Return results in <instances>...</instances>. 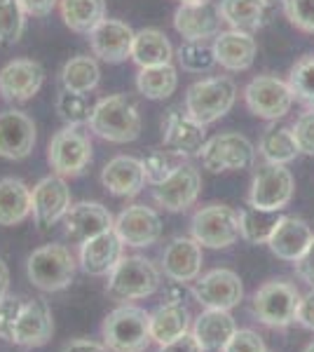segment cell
I'll use <instances>...</instances> for the list:
<instances>
[{"label":"cell","instance_id":"cell-1","mask_svg":"<svg viewBox=\"0 0 314 352\" xmlns=\"http://www.w3.org/2000/svg\"><path fill=\"white\" fill-rule=\"evenodd\" d=\"M89 129L111 144H129L141 134V113L122 94H113L92 106Z\"/></svg>","mask_w":314,"mask_h":352},{"label":"cell","instance_id":"cell-2","mask_svg":"<svg viewBox=\"0 0 314 352\" xmlns=\"http://www.w3.org/2000/svg\"><path fill=\"white\" fill-rule=\"evenodd\" d=\"M148 315L139 305L124 303L111 310L101 324V336L111 352H146L150 340Z\"/></svg>","mask_w":314,"mask_h":352},{"label":"cell","instance_id":"cell-3","mask_svg":"<svg viewBox=\"0 0 314 352\" xmlns=\"http://www.w3.org/2000/svg\"><path fill=\"white\" fill-rule=\"evenodd\" d=\"M237 101V85L227 76H214L197 80L186 92V113L192 120L207 124L218 122L232 111Z\"/></svg>","mask_w":314,"mask_h":352},{"label":"cell","instance_id":"cell-4","mask_svg":"<svg viewBox=\"0 0 314 352\" xmlns=\"http://www.w3.org/2000/svg\"><path fill=\"white\" fill-rule=\"evenodd\" d=\"M162 285L159 268L146 256H122L108 275L106 292L115 300H141L157 292Z\"/></svg>","mask_w":314,"mask_h":352},{"label":"cell","instance_id":"cell-5","mask_svg":"<svg viewBox=\"0 0 314 352\" xmlns=\"http://www.w3.org/2000/svg\"><path fill=\"white\" fill-rule=\"evenodd\" d=\"M76 256L64 244H43L26 261V275L40 292H61L76 280Z\"/></svg>","mask_w":314,"mask_h":352},{"label":"cell","instance_id":"cell-6","mask_svg":"<svg viewBox=\"0 0 314 352\" xmlns=\"http://www.w3.org/2000/svg\"><path fill=\"white\" fill-rule=\"evenodd\" d=\"M300 303V292L295 285L284 280L265 282L251 298V310L260 324L270 329H287L295 322V310Z\"/></svg>","mask_w":314,"mask_h":352},{"label":"cell","instance_id":"cell-7","mask_svg":"<svg viewBox=\"0 0 314 352\" xmlns=\"http://www.w3.org/2000/svg\"><path fill=\"white\" fill-rule=\"evenodd\" d=\"M47 162L56 176H80L92 162V141L76 124H66L49 141Z\"/></svg>","mask_w":314,"mask_h":352},{"label":"cell","instance_id":"cell-8","mask_svg":"<svg viewBox=\"0 0 314 352\" xmlns=\"http://www.w3.org/2000/svg\"><path fill=\"white\" fill-rule=\"evenodd\" d=\"M202 167L209 172H244L251 169L256 162L254 144L239 132L216 134L214 139H207L202 153H199Z\"/></svg>","mask_w":314,"mask_h":352},{"label":"cell","instance_id":"cell-9","mask_svg":"<svg viewBox=\"0 0 314 352\" xmlns=\"http://www.w3.org/2000/svg\"><path fill=\"white\" fill-rule=\"evenodd\" d=\"M192 237L207 249H227L239 240V214L227 204H207L190 221Z\"/></svg>","mask_w":314,"mask_h":352},{"label":"cell","instance_id":"cell-10","mask_svg":"<svg viewBox=\"0 0 314 352\" xmlns=\"http://www.w3.org/2000/svg\"><path fill=\"white\" fill-rule=\"evenodd\" d=\"M295 192V179L287 164H262L251 181L249 204L265 212H282Z\"/></svg>","mask_w":314,"mask_h":352},{"label":"cell","instance_id":"cell-11","mask_svg":"<svg viewBox=\"0 0 314 352\" xmlns=\"http://www.w3.org/2000/svg\"><path fill=\"white\" fill-rule=\"evenodd\" d=\"M247 109L260 120L275 122L284 118L293 106V92L289 82L277 76H258L244 87Z\"/></svg>","mask_w":314,"mask_h":352},{"label":"cell","instance_id":"cell-12","mask_svg":"<svg viewBox=\"0 0 314 352\" xmlns=\"http://www.w3.org/2000/svg\"><path fill=\"white\" fill-rule=\"evenodd\" d=\"M190 294L202 308L232 310L244 300V285L235 270L216 268L207 275L197 277Z\"/></svg>","mask_w":314,"mask_h":352},{"label":"cell","instance_id":"cell-13","mask_svg":"<svg viewBox=\"0 0 314 352\" xmlns=\"http://www.w3.org/2000/svg\"><path fill=\"white\" fill-rule=\"evenodd\" d=\"M202 192V174L192 164H176L162 184L153 186V200L167 212H186Z\"/></svg>","mask_w":314,"mask_h":352},{"label":"cell","instance_id":"cell-14","mask_svg":"<svg viewBox=\"0 0 314 352\" xmlns=\"http://www.w3.org/2000/svg\"><path fill=\"white\" fill-rule=\"evenodd\" d=\"M71 207V188L64 176H45L31 190V214L40 230H49L66 217Z\"/></svg>","mask_w":314,"mask_h":352},{"label":"cell","instance_id":"cell-15","mask_svg":"<svg viewBox=\"0 0 314 352\" xmlns=\"http://www.w3.org/2000/svg\"><path fill=\"white\" fill-rule=\"evenodd\" d=\"M54 333V317L52 308L43 298H24L21 312L16 317L12 343L21 350L43 348L49 343Z\"/></svg>","mask_w":314,"mask_h":352},{"label":"cell","instance_id":"cell-16","mask_svg":"<svg viewBox=\"0 0 314 352\" xmlns=\"http://www.w3.org/2000/svg\"><path fill=\"white\" fill-rule=\"evenodd\" d=\"M164 129V151L179 157H199L204 144H207V127L192 120L188 113L171 109L162 122Z\"/></svg>","mask_w":314,"mask_h":352},{"label":"cell","instance_id":"cell-17","mask_svg":"<svg viewBox=\"0 0 314 352\" xmlns=\"http://www.w3.org/2000/svg\"><path fill=\"white\" fill-rule=\"evenodd\" d=\"M113 230L124 247L141 249L150 247L162 237V221H159L155 209L146 207V204H131L117 214Z\"/></svg>","mask_w":314,"mask_h":352},{"label":"cell","instance_id":"cell-18","mask_svg":"<svg viewBox=\"0 0 314 352\" xmlns=\"http://www.w3.org/2000/svg\"><path fill=\"white\" fill-rule=\"evenodd\" d=\"M45 82V68L33 59H14L0 68V96L12 104L33 99Z\"/></svg>","mask_w":314,"mask_h":352},{"label":"cell","instance_id":"cell-19","mask_svg":"<svg viewBox=\"0 0 314 352\" xmlns=\"http://www.w3.org/2000/svg\"><path fill=\"white\" fill-rule=\"evenodd\" d=\"M61 223H64V232L68 240L82 244L96 235H101V232L113 230L115 219H113V214L101 202H78L68 207Z\"/></svg>","mask_w":314,"mask_h":352},{"label":"cell","instance_id":"cell-20","mask_svg":"<svg viewBox=\"0 0 314 352\" xmlns=\"http://www.w3.org/2000/svg\"><path fill=\"white\" fill-rule=\"evenodd\" d=\"M204 254L195 237H174L162 254V270L176 285L195 282L202 272Z\"/></svg>","mask_w":314,"mask_h":352},{"label":"cell","instance_id":"cell-21","mask_svg":"<svg viewBox=\"0 0 314 352\" xmlns=\"http://www.w3.org/2000/svg\"><path fill=\"white\" fill-rule=\"evenodd\" d=\"M36 148V122L24 111L0 113V157L24 160Z\"/></svg>","mask_w":314,"mask_h":352},{"label":"cell","instance_id":"cell-22","mask_svg":"<svg viewBox=\"0 0 314 352\" xmlns=\"http://www.w3.org/2000/svg\"><path fill=\"white\" fill-rule=\"evenodd\" d=\"M136 31L120 19H104L89 33V47L106 64H122L131 56Z\"/></svg>","mask_w":314,"mask_h":352},{"label":"cell","instance_id":"cell-23","mask_svg":"<svg viewBox=\"0 0 314 352\" xmlns=\"http://www.w3.org/2000/svg\"><path fill=\"white\" fill-rule=\"evenodd\" d=\"M124 256V244L115 230H106L80 244V268L92 277H108Z\"/></svg>","mask_w":314,"mask_h":352},{"label":"cell","instance_id":"cell-24","mask_svg":"<svg viewBox=\"0 0 314 352\" xmlns=\"http://www.w3.org/2000/svg\"><path fill=\"white\" fill-rule=\"evenodd\" d=\"M221 12L214 3L181 5L174 12V28L183 41H209L221 33Z\"/></svg>","mask_w":314,"mask_h":352},{"label":"cell","instance_id":"cell-25","mask_svg":"<svg viewBox=\"0 0 314 352\" xmlns=\"http://www.w3.org/2000/svg\"><path fill=\"white\" fill-rule=\"evenodd\" d=\"M312 240H314V230L310 228L307 221H302L298 217H282L279 223L275 226V230H272L270 240H267V247H270V252L277 258L295 263L307 252Z\"/></svg>","mask_w":314,"mask_h":352},{"label":"cell","instance_id":"cell-26","mask_svg":"<svg viewBox=\"0 0 314 352\" xmlns=\"http://www.w3.org/2000/svg\"><path fill=\"white\" fill-rule=\"evenodd\" d=\"M256 52H258V43L247 31L230 28V31H221L214 38L216 64H221L225 71H249L256 61Z\"/></svg>","mask_w":314,"mask_h":352},{"label":"cell","instance_id":"cell-27","mask_svg":"<svg viewBox=\"0 0 314 352\" xmlns=\"http://www.w3.org/2000/svg\"><path fill=\"white\" fill-rule=\"evenodd\" d=\"M101 184L104 188L115 197H136L146 186L144 164L139 157L117 155L106 162L101 172Z\"/></svg>","mask_w":314,"mask_h":352},{"label":"cell","instance_id":"cell-28","mask_svg":"<svg viewBox=\"0 0 314 352\" xmlns=\"http://www.w3.org/2000/svg\"><path fill=\"white\" fill-rule=\"evenodd\" d=\"M190 310L179 300H169V303L159 305L148 315V327H150V340L157 345L171 343L179 336L190 331L192 324Z\"/></svg>","mask_w":314,"mask_h":352},{"label":"cell","instance_id":"cell-29","mask_svg":"<svg viewBox=\"0 0 314 352\" xmlns=\"http://www.w3.org/2000/svg\"><path fill=\"white\" fill-rule=\"evenodd\" d=\"M199 340V345L207 350H223V345L230 340L232 333L237 331V322L230 315V310H211L204 308L202 315L195 320V324L190 329Z\"/></svg>","mask_w":314,"mask_h":352},{"label":"cell","instance_id":"cell-30","mask_svg":"<svg viewBox=\"0 0 314 352\" xmlns=\"http://www.w3.org/2000/svg\"><path fill=\"white\" fill-rule=\"evenodd\" d=\"M31 217V188L21 179H0V226H19Z\"/></svg>","mask_w":314,"mask_h":352},{"label":"cell","instance_id":"cell-31","mask_svg":"<svg viewBox=\"0 0 314 352\" xmlns=\"http://www.w3.org/2000/svg\"><path fill=\"white\" fill-rule=\"evenodd\" d=\"M129 59L139 68L171 64V59H174V47H171L169 38L164 36L162 31H157V28H141L134 36Z\"/></svg>","mask_w":314,"mask_h":352},{"label":"cell","instance_id":"cell-32","mask_svg":"<svg viewBox=\"0 0 314 352\" xmlns=\"http://www.w3.org/2000/svg\"><path fill=\"white\" fill-rule=\"evenodd\" d=\"M218 12L230 28L254 33L265 24L267 0H221Z\"/></svg>","mask_w":314,"mask_h":352},{"label":"cell","instance_id":"cell-33","mask_svg":"<svg viewBox=\"0 0 314 352\" xmlns=\"http://www.w3.org/2000/svg\"><path fill=\"white\" fill-rule=\"evenodd\" d=\"M59 12L71 31L89 36L106 19V0H59Z\"/></svg>","mask_w":314,"mask_h":352},{"label":"cell","instance_id":"cell-34","mask_svg":"<svg viewBox=\"0 0 314 352\" xmlns=\"http://www.w3.org/2000/svg\"><path fill=\"white\" fill-rule=\"evenodd\" d=\"M258 151H260V157L267 164H289L300 155L293 129L284 127V124H270V127L262 132Z\"/></svg>","mask_w":314,"mask_h":352},{"label":"cell","instance_id":"cell-35","mask_svg":"<svg viewBox=\"0 0 314 352\" xmlns=\"http://www.w3.org/2000/svg\"><path fill=\"white\" fill-rule=\"evenodd\" d=\"M179 87V73L171 64L162 66H148L141 68L139 76H136V89L139 94H144L146 99L153 101H164Z\"/></svg>","mask_w":314,"mask_h":352},{"label":"cell","instance_id":"cell-36","mask_svg":"<svg viewBox=\"0 0 314 352\" xmlns=\"http://www.w3.org/2000/svg\"><path fill=\"white\" fill-rule=\"evenodd\" d=\"M101 78V68L96 64L94 56L80 54L68 59L64 68H61V85L68 92H78V94H87L99 85Z\"/></svg>","mask_w":314,"mask_h":352},{"label":"cell","instance_id":"cell-37","mask_svg":"<svg viewBox=\"0 0 314 352\" xmlns=\"http://www.w3.org/2000/svg\"><path fill=\"white\" fill-rule=\"evenodd\" d=\"M239 237H244L251 244H267L272 230L279 223V212H265V209H256L247 204L239 209Z\"/></svg>","mask_w":314,"mask_h":352},{"label":"cell","instance_id":"cell-38","mask_svg":"<svg viewBox=\"0 0 314 352\" xmlns=\"http://www.w3.org/2000/svg\"><path fill=\"white\" fill-rule=\"evenodd\" d=\"M176 59L188 73H209L216 66L214 45L207 41H186L176 50Z\"/></svg>","mask_w":314,"mask_h":352},{"label":"cell","instance_id":"cell-39","mask_svg":"<svg viewBox=\"0 0 314 352\" xmlns=\"http://www.w3.org/2000/svg\"><path fill=\"white\" fill-rule=\"evenodd\" d=\"M26 28V12L19 0H0V45L21 41Z\"/></svg>","mask_w":314,"mask_h":352},{"label":"cell","instance_id":"cell-40","mask_svg":"<svg viewBox=\"0 0 314 352\" xmlns=\"http://www.w3.org/2000/svg\"><path fill=\"white\" fill-rule=\"evenodd\" d=\"M289 87L293 92V99L314 106V54L295 61L289 73Z\"/></svg>","mask_w":314,"mask_h":352},{"label":"cell","instance_id":"cell-41","mask_svg":"<svg viewBox=\"0 0 314 352\" xmlns=\"http://www.w3.org/2000/svg\"><path fill=\"white\" fill-rule=\"evenodd\" d=\"M56 113L61 116V120L66 124H80L89 122V116H92V106H89L87 96L85 94H78V92H64L59 94V99H56Z\"/></svg>","mask_w":314,"mask_h":352},{"label":"cell","instance_id":"cell-42","mask_svg":"<svg viewBox=\"0 0 314 352\" xmlns=\"http://www.w3.org/2000/svg\"><path fill=\"white\" fill-rule=\"evenodd\" d=\"M141 164H144L146 184H150V186L162 184L176 167V164L171 162V155L167 151H148L146 155L141 157Z\"/></svg>","mask_w":314,"mask_h":352},{"label":"cell","instance_id":"cell-43","mask_svg":"<svg viewBox=\"0 0 314 352\" xmlns=\"http://www.w3.org/2000/svg\"><path fill=\"white\" fill-rule=\"evenodd\" d=\"M284 14L295 28L314 33V0H282Z\"/></svg>","mask_w":314,"mask_h":352},{"label":"cell","instance_id":"cell-44","mask_svg":"<svg viewBox=\"0 0 314 352\" xmlns=\"http://www.w3.org/2000/svg\"><path fill=\"white\" fill-rule=\"evenodd\" d=\"M21 305H24V298L19 296H5L0 300V338L12 343V333H14V324L16 317L21 312Z\"/></svg>","mask_w":314,"mask_h":352},{"label":"cell","instance_id":"cell-45","mask_svg":"<svg viewBox=\"0 0 314 352\" xmlns=\"http://www.w3.org/2000/svg\"><path fill=\"white\" fill-rule=\"evenodd\" d=\"M221 352H267V348L256 331H251V329H237L230 336V340L223 345Z\"/></svg>","mask_w":314,"mask_h":352},{"label":"cell","instance_id":"cell-46","mask_svg":"<svg viewBox=\"0 0 314 352\" xmlns=\"http://www.w3.org/2000/svg\"><path fill=\"white\" fill-rule=\"evenodd\" d=\"M291 129H293L295 144H298L300 153L314 155V109L302 113Z\"/></svg>","mask_w":314,"mask_h":352},{"label":"cell","instance_id":"cell-47","mask_svg":"<svg viewBox=\"0 0 314 352\" xmlns=\"http://www.w3.org/2000/svg\"><path fill=\"white\" fill-rule=\"evenodd\" d=\"M159 352H204V348L199 345V340L195 338V333L188 331L183 336H179L171 343L159 345Z\"/></svg>","mask_w":314,"mask_h":352},{"label":"cell","instance_id":"cell-48","mask_svg":"<svg viewBox=\"0 0 314 352\" xmlns=\"http://www.w3.org/2000/svg\"><path fill=\"white\" fill-rule=\"evenodd\" d=\"M295 322H298L300 327L314 331V287H312V292L300 296L298 310H295Z\"/></svg>","mask_w":314,"mask_h":352},{"label":"cell","instance_id":"cell-49","mask_svg":"<svg viewBox=\"0 0 314 352\" xmlns=\"http://www.w3.org/2000/svg\"><path fill=\"white\" fill-rule=\"evenodd\" d=\"M293 265H295V275H298L305 285L314 287V240L310 247H307V252L302 254Z\"/></svg>","mask_w":314,"mask_h":352},{"label":"cell","instance_id":"cell-50","mask_svg":"<svg viewBox=\"0 0 314 352\" xmlns=\"http://www.w3.org/2000/svg\"><path fill=\"white\" fill-rule=\"evenodd\" d=\"M28 16H47L59 5V0H19Z\"/></svg>","mask_w":314,"mask_h":352},{"label":"cell","instance_id":"cell-51","mask_svg":"<svg viewBox=\"0 0 314 352\" xmlns=\"http://www.w3.org/2000/svg\"><path fill=\"white\" fill-rule=\"evenodd\" d=\"M61 352H111L106 343H99V340H89V338H76L71 343L64 345Z\"/></svg>","mask_w":314,"mask_h":352},{"label":"cell","instance_id":"cell-52","mask_svg":"<svg viewBox=\"0 0 314 352\" xmlns=\"http://www.w3.org/2000/svg\"><path fill=\"white\" fill-rule=\"evenodd\" d=\"M8 289H10V268L3 258H0V300L8 296Z\"/></svg>","mask_w":314,"mask_h":352},{"label":"cell","instance_id":"cell-53","mask_svg":"<svg viewBox=\"0 0 314 352\" xmlns=\"http://www.w3.org/2000/svg\"><path fill=\"white\" fill-rule=\"evenodd\" d=\"M197 3H207V0H181V5H197Z\"/></svg>","mask_w":314,"mask_h":352},{"label":"cell","instance_id":"cell-54","mask_svg":"<svg viewBox=\"0 0 314 352\" xmlns=\"http://www.w3.org/2000/svg\"><path fill=\"white\" fill-rule=\"evenodd\" d=\"M302 352H314V340H312V343H310V345H307V348H305V350H302Z\"/></svg>","mask_w":314,"mask_h":352},{"label":"cell","instance_id":"cell-55","mask_svg":"<svg viewBox=\"0 0 314 352\" xmlns=\"http://www.w3.org/2000/svg\"><path fill=\"white\" fill-rule=\"evenodd\" d=\"M267 3H272V0H267Z\"/></svg>","mask_w":314,"mask_h":352}]
</instances>
